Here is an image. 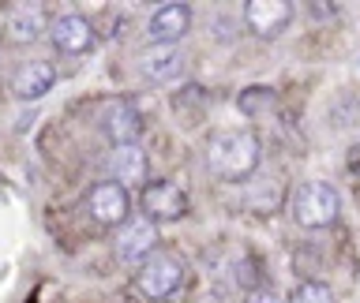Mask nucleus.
<instances>
[{"label":"nucleus","instance_id":"f257e3e1","mask_svg":"<svg viewBox=\"0 0 360 303\" xmlns=\"http://www.w3.org/2000/svg\"><path fill=\"white\" fill-rule=\"evenodd\" d=\"M259 157H263L259 135L248 131V128L218 131V135H210V142H207V165L218 180H225V184H244V180L259 168Z\"/></svg>","mask_w":360,"mask_h":303},{"label":"nucleus","instance_id":"f03ea898","mask_svg":"<svg viewBox=\"0 0 360 303\" xmlns=\"http://www.w3.org/2000/svg\"><path fill=\"white\" fill-rule=\"evenodd\" d=\"M289 213H292V221L308 232L330 229L338 221V213H342V195H338V187L326 184V180H304V184H297V191H292V198H289Z\"/></svg>","mask_w":360,"mask_h":303},{"label":"nucleus","instance_id":"7ed1b4c3","mask_svg":"<svg viewBox=\"0 0 360 303\" xmlns=\"http://www.w3.org/2000/svg\"><path fill=\"white\" fill-rule=\"evenodd\" d=\"M83 210L94 224H101V229H120L131 213V195L124 184H117V180H101V184L86 187Z\"/></svg>","mask_w":360,"mask_h":303},{"label":"nucleus","instance_id":"20e7f679","mask_svg":"<svg viewBox=\"0 0 360 303\" xmlns=\"http://www.w3.org/2000/svg\"><path fill=\"white\" fill-rule=\"evenodd\" d=\"M184 285V262L176 255H150L135 274V288L146 299H169Z\"/></svg>","mask_w":360,"mask_h":303},{"label":"nucleus","instance_id":"39448f33","mask_svg":"<svg viewBox=\"0 0 360 303\" xmlns=\"http://www.w3.org/2000/svg\"><path fill=\"white\" fill-rule=\"evenodd\" d=\"M135 75L143 79V83H169V79H180L188 67V56L184 49H176V45H146V49L135 53Z\"/></svg>","mask_w":360,"mask_h":303},{"label":"nucleus","instance_id":"423d86ee","mask_svg":"<svg viewBox=\"0 0 360 303\" xmlns=\"http://www.w3.org/2000/svg\"><path fill=\"white\" fill-rule=\"evenodd\" d=\"M143 213L154 224H169L180 221L188 213V191L176 180H150L143 187Z\"/></svg>","mask_w":360,"mask_h":303},{"label":"nucleus","instance_id":"0eeeda50","mask_svg":"<svg viewBox=\"0 0 360 303\" xmlns=\"http://www.w3.org/2000/svg\"><path fill=\"white\" fill-rule=\"evenodd\" d=\"M98 128L112 146H135L139 135H143V116H139V109H135L131 101L112 97L98 112Z\"/></svg>","mask_w":360,"mask_h":303},{"label":"nucleus","instance_id":"6e6552de","mask_svg":"<svg viewBox=\"0 0 360 303\" xmlns=\"http://www.w3.org/2000/svg\"><path fill=\"white\" fill-rule=\"evenodd\" d=\"M49 41L56 53L64 56H83L98 45V34L90 27L86 15H79V11H64V15H56L49 22Z\"/></svg>","mask_w":360,"mask_h":303},{"label":"nucleus","instance_id":"1a4fd4ad","mask_svg":"<svg viewBox=\"0 0 360 303\" xmlns=\"http://www.w3.org/2000/svg\"><path fill=\"white\" fill-rule=\"evenodd\" d=\"M188 30H191V4H180V0L158 4L150 11V19H146V38L158 41V45H173V41L184 38Z\"/></svg>","mask_w":360,"mask_h":303},{"label":"nucleus","instance_id":"9d476101","mask_svg":"<svg viewBox=\"0 0 360 303\" xmlns=\"http://www.w3.org/2000/svg\"><path fill=\"white\" fill-rule=\"evenodd\" d=\"M154 247H158V229H154V221L139 217V221H124V224H120L112 251H117L120 262H146Z\"/></svg>","mask_w":360,"mask_h":303},{"label":"nucleus","instance_id":"9b49d317","mask_svg":"<svg viewBox=\"0 0 360 303\" xmlns=\"http://www.w3.org/2000/svg\"><path fill=\"white\" fill-rule=\"evenodd\" d=\"M244 22L259 38H274L292 22V4L289 0H248L244 4Z\"/></svg>","mask_w":360,"mask_h":303},{"label":"nucleus","instance_id":"f8f14e48","mask_svg":"<svg viewBox=\"0 0 360 303\" xmlns=\"http://www.w3.org/2000/svg\"><path fill=\"white\" fill-rule=\"evenodd\" d=\"M56 86V67L49 60H27L11 72V94L19 101H38Z\"/></svg>","mask_w":360,"mask_h":303},{"label":"nucleus","instance_id":"ddd939ff","mask_svg":"<svg viewBox=\"0 0 360 303\" xmlns=\"http://www.w3.org/2000/svg\"><path fill=\"white\" fill-rule=\"evenodd\" d=\"M45 30H49V11H45L41 4H19V8H11V15L4 22V38L11 45H34Z\"/></svg>","mask_w":360,"mask_h":303},{"label":"nucleus","instance_id":"4468645a","mask_svg":"<svg viewBox=\"0 0 360 303\" xmlns=\"http://www.w3.org/2000/svg\"><path fill=\"white\" fill-rule=\"evenodd\" d=\"M143 161H146V157H143L139 146H117L112 157H109V173H112L117 184L128 187V180H139L143 176Z\"/></svg>","mask_w":360,"mask_h":303},{"label":"nucleus","instance_id":"2eb2a0df","mask_svg":"<svg viewBox=\"0 0 360 303\" xmlns=\"http://www.w3.org/2000/svg\"><path fill=\"white\" fill-rule=\"evenodd\" d=\"M236 105H240V112H248V116H255V112H263L266 105L274 109V90H266V86H248V90H240Z\"/></svg>","mask_w":360,"mask_h":303},{"label":"nucleus","instance_id":"dca6fc26","mask_svg":"<svg viewBox=\"0 0 360 303\" xmlns=\"http://www.w3.org/2000/svg\"><path fill=\"white\" fill-rule=\"evenodd\" d=\"M289 303H338L330 285H323V281H304V285L292 288Z\"/></svg>","mask_w":360,"mask_h":303},{"label":"nucleus","instance_id":"f3484780","mask_svg":"<svg viewBox=\"0 0 360 303\" xmlns=\"http://www.w3.org/2000/svg\"><path fill=\"white\" fill-rule=\"evenodd\" d=\"M248 303H281L274 288H255L252 296H248Z\"/></svg>","mask_w":360,"mask_h":303},{"label":"nucleus","instance_id":"a211bd4d","mask_svg":"<svg viewBox=\"0 0 360 303\" xmlns=\"http://www.w3.org/2000/svg\"><path fill=\"white\" fill-rule=\"evenodd\" d=\"M345 161H349V168H360V139L349 146V154H345Z\"/></svg>","mask_w":360,"mask_h":303},{"label":"nucleus","instance_id":"6ab92c4d","mask_svg":"<svg viewBox=\"0 0 360 303\" xmlns=\"http://www.w3.org/2000/svg\"><path fill=\"white\" fill-rule=\"evenodd\" d=\"M356 67H360V60H356Z\"/></svg>","mask_w":360,"mask_h":303}]
</instances>
